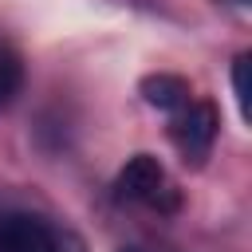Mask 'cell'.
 I'll return each mask as SVG.
<instances>
[{
  "label": "cell",
  "mask_w": 252,
  "mask_h": 252,
  "mask_svg": "<svg viewBox=\"0 0 252 252\" xmlns=\"http://www.w3.org/2000/svg\"><path fill=\"white\" fill-rule=\"evenodd\" d=\"M114 201H130V205H146L154 213H173L181 205L177 185L169 181L165 165L154 154H134L118 177H114Z\"/></svg>",
  "instance_id": "obj_1"
},
{
  "label": "cell",
  "mask_w": 252,
  "mask_h": 252,
  "mask_svg": "<svg viewBox=\"0 0 252 252\" xmlns=\"http://www.w3.org/2000/svg\"><path fill=\"white\" fill-rule=\"evenodd\" d=\"M138 94L146 98V106L165 110V114H173L181 102H189V98H193L189 83H185L181 75H169V71H154V75H146V79L138 83Z\"/></svg>",
  "instance_id": "obj_4"
},
{
  "label": "cell",
  "mask_w": 252,
  "mask_h": 252,
  "mask_svg": "<svg viewBox=\"0 0 252 252\" xmlns=\"http://www.w3.org/2000/svg\"><path fill=\"white\" fill-rule=\"evenodd\" d=\"M232 94H236L240 118L248 122V55H236V63H232Z\"/></svg>",
  "instance_id": "obj_6"
},
{
  "label": "cell",
  "mask_w": 252,
  "mask_h": 252,
  "mask_svg": "<svg viewBox=\"0 0 252 252\" xmlns=\"http://www.w3.org/2000/svg\"><path fill=\"white\" fill-rule=\"evenodd\" d=\"M0 252H87V244L79 232L47 220L39 213H4L0 217Z\"/></svg>",
  "instance_id": "obj_2"
},
{
  "label": "cell",
  "mask_w": 252,
  "mask_h": 252,
  "mask_svg": "<svg viewBox=\"0 0 252 252\" xmlns=\"http://www.w3.org/2000/svg\"><path fill=\"white\" fill-rule=\"evenodd\" d=\"M20 83H24L20 59H16V55H8V51H0V106H8V102L16 98Z\"/></svg>",
  "instance_id": "obj_5"
},
{
  "label": "cell",
  "mask_w": 252,
  "mask_h": 252,
  "mask_svg": "<svg viewBox=\"0 0 252 252\" xmlns=\"http://www.w3.org/2000/svg\"><path fill=\"white\" fill-rule=\"evenodd\" d=\"M122 252H142V248H122Z\"/></svg>",
  "instance_id": "obj_7"
},
{
  "label": "cell",
  "mask_w": 252,
  "mask_h": 252,
  "mask_svg": "<svg viewBox=\"0 0 252 252\" xmlns=\"http://www.w3.org/2000/svg\"><path fill=\"white\" fill-rule=\"evenodd\" d=\"M217 130H220L217 106L205 102V98H189V102H181V106L169 114V138H173V146L181 150V158L193 161V165L213 150Z\"/></svg>",
  "instance_id": "obj_3"
}]
</instances>
